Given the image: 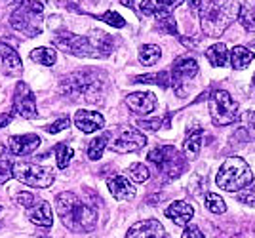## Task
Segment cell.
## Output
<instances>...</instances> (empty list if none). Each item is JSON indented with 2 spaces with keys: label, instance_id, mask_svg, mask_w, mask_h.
Instances as JSON below:
<instances>
[{
  "label": "cell",
  "instance_id": "ffe728a7",
  "mask_svg": "<svg viewBox=\"0 0 255 238\" xmlns=\"http://www.w3.org/2000/svg\"><path fill=\"white\" fill-rule=\"evenodd\" d=\"M109 191H111V195L115 196L117 200H131L133 196H135V187L131 185V181L128 179L126 175H115V177H111L109 181Z\"/></svg>",
  "mask_w": 255,
  "mask_h": 238
},
{
  "label": "cell",
  "instance_id": "7dc6e473",
  "mask_svg": "<svg viewBox=\"0 0 255 238\" xmlns=\"http://www.w3.org/2000/svg\"><path fill=\"white\" fill-rule=\"evenodd\" d=\"M252 82H254V86H255V75H254V78H252Z\"/></svg>",
  "mask_w": 255,
  "mask_h": 238
},
{
  "label": "cell",
  "instance_id": "74e56055",
  "mask_svg": "<svg viewBox=\"0 0 255 238\" xmlns=\"http://www.w3.org/2000/svg\"><path fill=\"white\" fill-rule=\"evenodd\" d=\"M15 202L19 206H25V208H31L36 202V196L32 195V193H17L15 195Z\"/></svg>",
  "mask_w": 255,
  "mask_h": 238
},
{
  "label": "cell",
  "instance_id": "ba28073f",
  "mask_svg": "<svg viewBox=\"0 0 255 238\" xmlns=\"http://www.w3.org/2000/svg\"><path fill=\"white\" fill-rule=\"evenodd\" d=\"M210 115L215 126H229L238 120V103L227 90H217L210 98Z\"/></svg>",
  "mask_w": 255,
  "mask_h": 238
},
{
  "label": "cell",
  "instance_id": "cb8c5ba5",
  "mask_svg": "<svg viewBox=\"0 0 255 238\" xmlns=\"http://www.w3.org/2000/svg\"><path fill=\"white\" fill-rule=\"evenodd\" d=\"M206 57L213 67H225L229 61V52H227V46L221 42L213 44L206 50Z\"/></svg>",
  "mask_w": 255,
  "mask_h": 238
},
{
  "label": "cell",
  "instance_id": "5bb4252c",
  "mask_svg": "<svg viewBox=\"0 0 255 238\" xmlns=\"http://www.w3.org/2000/svg\"><path fill=\"white\" fill-rule=\"evenodd\" d=\"M126 105L135 115H150L156 109V96L150 92H133L126 98Z\"/></svg>",
  "mask_w": 255,
  "mask_h": 238
},
{
  "label": "cell",
  "instance_id": "8992f818",
  "mask_svg": "<svg viewBox=\"0 0 255 238\" xmlns=\"http://www.w3.org/2000/svg\"><path fill=\"white\" fill-rule=\"evenodd\" d=\"M11 175L21 181L23 185H29L34 189H46L53 183V172L48 166L32 162H15L11 164Z\"/></svg>",
  "mask_w": 255,
  "mask_h": 238
},
{
  "label": "cell",
  "instance_id": "ac0fdd59",
  "mask_svg": "<svg viewBox=\"0 0 255 238\" xmlns=\"http://www.w3.org/2000/svg\"><path fill=\"white\" fill-rule=\"evenodd\" d=\"M27 210H29L27 216H29V219H31V223L38 225V227H46V229L52 227V223H53L52 206L48 204L46 200L36 198V202H34L31 208H27Z\"/></svg>",
  "mask_w": 255,
  "mask_h": 238
},
{
  "label": "cell",
  "instance_id": "4dcf8cb0",
  "mask_svg": "<svg viewBox=\"0 0 255 238\" xmlns=\"http://www.w3.org/2000/svg\"><path fill=\"white\" fill-rule=\"evenodd\" d=\"M128 173H129V177H131L135 183H145V181L150 177L149 168H147L145 164H141V162L131 164V166L128 168Z\"/></svg>",
  "mask_w": 255,
  "mask_h": 238
},
{
  "label": "cell",
  "instance_id": "7402d4cb",
  "mask_svg": "<svg viewBox=\"0 0 255 238\" xmlns=\"http://www.w3.org/2000/svg\"><path fill=\"white\" fill-rule=\"evenodd\" d=\"M229 57H231L233 69L242 71V69H246V67L254 61V52L248 50L246 46H234L233 50H231V54H229Z\"/></svg>",
  "mask_w": 255,
  "mask_h": 238
},
{
  "label": "cell",
  "instance_id": "30bf717a",
  "mask_svg": "<svg viewBox=\"0 0 255 238\" xmlns=\"http://www.w3.org/2000/svg\"><path fill=\"white\" fill-rule=\"evenodd\" d=\"M198 73V63L189 57V55H181L173 61V67H171V84L177 90V96H185L183 92V86L185 82H189L191 78H194Z\"/></svg>",
  "mask_w": 255,
  "mask_h": 238
},
{
  "label": "cell",
  "instance_id": "5b68a950",
  "mask_svg": "<svg viewBox=\"0 0 255 238\" xmlns=\"http://www.w3.org/2000/svg\"><path fill=\"white\" fill-rule=\"evenodd\" d=\"M42 17L44 6L36 0H15L13 2V11L10 13V25L27 34V36H36L42 33Z\"/></svg>",
  "mask_w": 255,
  "mask_h": 238
},
{
  "label": "cell",
  "instance_id": "e575fe53",
  "mask_svg": "<svg viewBox=\"0 0 255 238\" xmlns=\"http://www.w3.org/2000/svg\"><path fill=\"white\" fill-rule=\"evenodd\" d=\"M160 10V4L156 0H141L139 2V11L143 15H154Z\"/></svg>",
  "mask_w": 255,
  "mask_h": 238
},
{
  "label": "cell",
  "instance_id": "9c48e42d",
  "mask_svg": "<svg viewBox=\"0 0 255 238\" xmlns=\"http://www.w3.org/2000/svg\"><path fill=\"white\" fill-rule=\"evenodd\" d=\"M53 44L61 52H67L76 57H97V52L90 36H80V34H73L69 31H61L53 36Z\"/></svg>",
  "mask_w": 255,
  "mask_h": 238
},
{
  "label": "cell",
  "instance_id": "7c38bea8",
  "mask_svg": "<svg viewBox=\"0 0 255 238\" xmlns=\"http://www.w3.org/2000/svg\"><path fill=\"white\" fill-rule=\"evenodd\" d=\"M147 145V137L135 128H124L117 139L111 143L115 152H135Z\"/></svg>",
  "mask_w": 255,
  "mask_h": 238
},
{
  "label": "cell",
  "instance_id": "f6af8a7d",
  "mask_svg": "<svg viewBox=\"0 0 255 238\" xmlns=\"http://www.w3.org/2000/svg\"><path fill=\"white\" fill-rule=\"evenodd\" d=\"M63 6H67V8H71V10H75L76 6L80 4V0H59Z\"/></svg>",
  "mask_w": 255,
  "mask_h": 238
},
{
  "label": "cell",
  "instance_id": "bcb514c9",
  "mask_svg": "<svg viewBox=\"0 0 255 238\" xmlns=\"http://www.w3.org/2000/svg\"><path fill=\"white\" fill-rule=\"evenodd\" d=\"M120 2H122V4H124V6H128V8H131V6H133V2H135V0H120Z\"/></svg>",
  "mask_w": 255,
  "mask_h": 238
},
{
  "label": "cell",
  "instance_id": "f35d334b",
  "mask_svg": "<svg viewBox=\"0 0 255 238\" xmlns=\"http://www.w3.org/2000/svg\"><path fill=\"white\" fill-rule=\"evenodd\" d=\"M139 128H145V130H152L156 131L160 130V126H162V120L160 119H152V120H139L137 122Z\"/></svg>",
  "mask_w": 255,
  "mask_h": 238
},
{
  "label": "cell",
  "instance_id": "3957f363",
  "mask_svg": "<svg viewBox=\"0 0 255 238\" xmlns=\"http://www.w3.org/2000/svg\"><path fill=\"white\" fill-rule=\"evenodd\" d=\"M240 6L236 0H212L200 8V23L202 31L208 36H221V34L238 19Z\"/></svg>",
  "mask_w": 255,
  "mask_h": 238
},
{
  "label": "cell",
  "instance_id": "603a6c76",
  "mask_svg": "<svg viewBox=\"0 0 255 238\" xmlns=\"http://www.w3.org/2000/svg\"><path fill=\"white\" fill-rule=\"evenodd\" d=\"M90 40H92L94 48H96L97 57H105V55H109L111 52H113V46H115V42H113V36L105 34L103 31H92V34H90Z\"/></svg>",
  "mask_w": 255,
  "mask_h": 238
},
{
  "label": "cell",
  "instance_id": "4fadbf2b",
  "mask_svg": "<svg viewBox=\"0 0 255 238\" xmlns=\"http://www.w3.org/2000/svg\"><path fill=\"white\" fill-rule=\"evenodd\" d=\"M0 73L4 76H11V78L23 73L21 59H19L17 52L4 42H0Z\"/></svg>",
  "mask_w": 255,
  "mask_h": 238
},
{
  "label": "cell",
  "instance_id": "836d02e7",
  "mask_svg": "<svg viewBox=\"0 0 255 238\" xmlns=\"http://www.w3.org/2000/svg\"><path fill=\"white\" fill-rule=\"evenodd\" d=\"M97 19H101V21L109 23L111 27H117V29H122V27L126 25L124 17H122L120 13H117V11H113V10L105 11V13H101V15H97Z\"/></svg>",
  "mask_w": 255,
  "mask_h": 238
},
{
  "label": "cell",
  "instance_id": "7a4b0ae2",
  "mask_svg": "<svg viewBox=\"0 0 255 238\" xmlns=\"http://www.w3.org/2000/svg\"><path fill=\"white\" fill-rule=\"evenodd\" d=\"M105 84V75L96 69H82L73 75L65 76L61 80V92L63 96L71 99H82L88 103L101 101V92Z\"/></svg>",
  "mask_w": 255,
  "mask_h": 238
},
{
  "label": "cell",
  "instance_id": "d590c367",
  "mask_svg": "<svg viewBox=\"0 0 255 238\" xmlns=\"http://www.w3.org/2000/svg\"><path fill=\"white\" fill-rule=\"evenodd\" d=\"M11 175V162L6 158V156H0V185L6 183Z\"/></svg>",
  "mask_w": 255,
  "mask_h": 238
},
{
  "label": "cell",
  "instance_id": "681fc988",
  "mask_svg": "<svg viewBox=\"0 0 255 238\" xmlns=\"http://www.w3.org/2000/svg\"><path fill=\"white\" fill-rule=\"evenodd\" d=\"M0 212H2V206H0Z\"/></svg>",
  "mask_w": 255,
  "mask_h": 238
},
{
  "label": "cell",
  "instance_id": "d6a6232c",
  "mask_svg": "<svg viewBox=\"0 0 255 238\" xmlns=\"http://www.w3.org/2000/svg\"><path fill=\"white\" fill-rule=\"evenodd\" d=\"M238 17L246 31H255V6H244L238 11Z\"/></svg>",
  "mask_w": 255,
  "mask_h": 238
},
{
  "label": "cell",
  "instance_id": "44dd1931",
  "mask_svg": "<svg viewBox=\"0 0 255 238\" xmlns=\"http://www.w3.org/2000/svg\"><path fill=\"white\" fill-rule=\"evenodd\" d=\"M200 147H202V128L196 126V128L189 130L187 139H185V143H183L185 156H187L189 160H194V158L198 156V152H200Z\"/></svg>",
  "mask_w": 255,
  "mask_h": 238
},
{
  "label": "cell",
  "instance_id": "ab89813d",
  "mask_svg": "<svg viewBox=\"0 0 255 238\" xmlns=\"http://www.w3.org/2000/svg\"><path fill=\"white\" fill-rule=\"evenodd\" d=\"M181 238H206L202 235V231L196 227V225H189V227L183 231V237Z\"/></svg>",
  "mask_w": 255,
  "mask_h": 238
},
{
  "label": "cell",
  "instance_id": "f1b7e54d",
  "mask_svg": "<svg viewBox=\"0 0 255 238\" xmlns=\"http://www.w3.org/2000/svg\"><path fill=\"white\" fill-rule=\"evenodd\" d=\"M133 82H143V84H158L162 88H168L171 84L170 80V73L162 71V73H154V75H143V76H135Z\"/></svg>",
  "mask_w": 255,
  "mask_h": 238
},
{
  "label": "cell",
  "instance_id": "2e32d148",
  "mask_svg": "<svg viewBox=\"0 0 255 238\" xmlns=\"http://www.w3.org/2000/svg\"><path fill=\"white\" fill-rule=\"evenodd\" d=\"M76 128L84 133H94V131L101 130L105 126V119L103 115H99L97 111H88V109H80L75 115Z\"/></svg>",
  "mask_w": 255,
  "mask_h": 238
},
{
  "label": "cell",
  "instance_id": "277c9868",
  "mask_svg": "<svg viewBox=\"0 0 255 238\" xmlns=\"http://www.w3.org/2000/svg\"><path fill=\"white\" fill-rule=\"evenodd\" d=\"M252 181H254V173L250 170L248 162L240 156L227 158L215 175L217 187L227 193H240V191L248 189Z\"/></svg>",
  "mask_w": 255,
  "mask_h": 238
},
{
  "label": "cell",
  "instance_id": "7bdbcfd3",
  "mask_svg": "<svg viewBox=\"0 0 255 238\" xmlns=\"http://www.w3.org/2000/svg\"><path fill=\"white\" fill-rule=\"evenodd\" d=\"M246 122H248V128L254 131V135H255V111L246 115Z\"/></svg>",
  "mask_w": 255,
  "mask_h": 238
},
{
  "label": "cell",
  "instance_id": "8d00e7d4",
  "mask_svg": "<svg viewBox=\"0 0 255 238\" xmlns=\"http://www.w3.org/2000/svg\"><path fill=\"white\" fill-rule=\"evenodd\" d=\"M69 124H71L69 117H61L59 120H55L52 126H48L46 130L50 131V133H59L61 130H67V128H69Z\"/></svg>",
  "mask_w": 255,
  "mask_h": 238
},
{
  "label": "cell",
  "instance_id": "d6986e66",
  "mask_svg": "<svg viewBox=\"0 0 255 238\" xmlns=\"http://www.w3.org/2000/svg\"><path fill=\"white\" fill-rule=\"evenodd\" d=\"M194 216V208H192L189 202H183V200H175V202H171L168 208H166V217L171 219L175 225H179V227H185V225H189V221L192 219Z\"/></svg>",
  "mask_w": 255,
  "mask_h": 238
},
{
  "label": "cell",
  "instance_id": "60d3db41",
  "mask_svg": "<svg viewBox=\"0 0 255 238\" xmlns=\"http://www.w3.org/2000/svg\"><path fill=\"white\" fill-rule=\"evenodd\" d=\"M160 4V8H164V10H170L171 8H175V6H179L181 2H185V0H156Z\"/></svg>",
  "mask_w": 255,
  "mask_h": 238
},
{
  "label": "cell",
  "instance_id": "9a60e30c",
  "mask_svg": "<svg viewBox=\"0 0 255 238\" xmlns=\"http://www.w3.org/2000/svg\"><path fill=\"white\" fill-rule=\"evenodd\" d=\"M164 227L156 219H143L137 221L135 225H131L128 231L126 238H164Z\"/></svg>",
  "mask_w": 255,
  "mask_h": 238
},
{
  "label": "cell",
  "instance_id": "4316f807",
  "mask_svg": "<svg viewBox=\"0 0 255 238\" xmlns=\"http://www.w3.org/2000/svg\"><path fill=\"white\" fill-rule=\"evenodd\" d=\"M160 55H162V50L156 44H145V46L139 48V61L147 67L158 63Z\"/></svg>",
  "mask_w": 255,
  "mask_h": 238
},
{
  "label": "cell",
  "instance_id": "1f68e13d",
  "mask_svg": "<svg viewBox=\"0 0 255 238\" xmlns=\"http://www.w3.org/2000/svg\"><path fill=\"white\" fill-rule=\"evenodd\" d=\"M206 208H208L212 214H217V216L227 212L225 200L219 195H215V193H208V195H206Z\"/></svg>",
  "mask_w": 255,
  "mask_h": 238
},
{
  "label": "cell",
  "instance_id": "e0dca14e",
  "mask_svg": "<svg viewBox=\"0 0 255 238\" xmlns=\"http://www.w3.org/2000/svg\"><path fill=\"white\" fill-rule=\"evenodd\" d=\"M40 145V137L36 133H25V135H11L8 141L10 152L15 156H27L32 151H36Z\"/></svg>",
  "mask_w": 255,
  "mask_h": 238
},
{
  "label": "cell",
  "instance_id": "d4e9b609",
  "mask_svg": "<svg viewBox=\"0 0 255 238\" xmlns=\"http://www.w3.org/2000/svg\"><path fill=\"white\" fill-rule=\"evenodd\" d=\"M154 15H156V27H158L160 31H164V33L168 34H177V25H175L173 13L170 10L160 8Z\"/></svg>",
  "mask_w": 255,
  "mask_h": 238
},
{
  "label": "cell",
  "instance_id": "484cf974",
  "mask_svg": "<svg viewBox=\"0 0 255 238\" xmlns=\"http://www.w3.org/2000/svg\"><path fill=\"white\" fill-rule=\"evenodd\" d=\"M29 57H31L34 63L44 67H52L57 61V54H55V50H52V48H36V50H32L31 54H29Z\"/></svg>",
  "mask_w": 255,
  "mask_h": 238
},
{
  "label": "cell",
  "instance_id": "83f0119b",
  "mask_svg": "<svg viewBox=\"0 0 255 238\" xmlns=\"http://www.w3.org/2000/svg\"><path fill=\"white\" fill-rule=\"evenodd\" d=\"M109 137H111V133L107 131L103 135H97L96 139H92V143L88 145V158L90 160H99L103 156V151L109 145Z\"/></svg>",
  "mask_w": 255,
  "mask_h": 238
},
{
  "label": "cell",
  "instance_id": "f546056e",
  "mask_svg": "<svg viewBox=\"0 0 255 238\" xmlns=\"http://www.w3.org/2000/svg\"><path fill=\"white\" fill-rule=\"evenodd\" d=\"M73 154H75V151L67 145V143H59L57 147H55V158H57V166L61 168V170H65L67 166H69V162L73 160Z\"/></svg>",
  "mask_w": 255,
  "mask_h": 238
},
{
  "label": "cell",
  "instance_id": "8fae6325",
  "mask_svg": "<svg viewBox=\"0 0 255 238\" xmlns=\"http://www.w3.org/2000/svg\"><path fill=\"white\" fill-rule=\"evenodd\" d=\"M13 113L21 119H34L36 117V99L27 82H17L13 92Z\"/></svg>",
  "mask_w": 255,
  "mask_h": 238
},
{
  "label": "cell",
  "instance_id": "b9f144b4",
  "mask_svg": "<svg viewBox=\"0 0 255 238\" xmlns=\"http://www.w3.org/2000/svg\"><path fill=\"white\" fill-rule=\"evenodd\" d=\"M13 119V113H4V115H0V128H4V126H8Z\"/></svg>",
  "mask_w": 255,
  "mask_h": 238
},
{
  "label": "cell",
  "instance_id": "c3c4849f",
  "mask_svg": "<svg viewBox=\"0 0 255 238\" xmlns=\"http://www.w3.org/2000/svg\"><path fill=\"white\" fill-rule=\"evenodd\" d=\"M252 48H255V40H254V42H252Z\"/></svg>",
  "mask_w": 255,
  "mask_h": 238
},
{
  "label": "cell",
  "instance_id": "6da1fadb",
  "mask_svg": "<svg viewBox=\"0 0 255 238\" xmlns=\"http://www.w3.org/2000/svg\"><path fill=\"white\" fill-rule=\"evenodd\" d=\"M55 208L61 223L73 233H92L97 225V212L82 202L75 193H61L55 196Z\"/></svg>",
  "mask_w": 255,
  "mask_h": 238
},
{
  "label": "cell",
  "instance_id": "52a82bcc",
  "mask_svg": "<svg viewBox=\"0 0 255 238\" xmlns=\"http://www.w3.org/2000/svg\"><path fill=\"white\" fill-rule=\"evenodd\" d=\"M147 158L164 175H168V179H177L181 173L185 172V158L171 145H162V147L152 149Z\"/></svg>",
  "mask_w": 255,
  "mask_h": 238
},
{
  "label": "cell",
  "instance_id": "ee69618b",
  "mask_svg": "<svg viewBox=\"0 0 255 238\" xmlns=\"http://www.w3.org/2000/svg\"><path fill=\"white\" fill-rule=\"evenodd\" d=\"M189 8H191L192 11H200V8H202V0H189Z\"/></svg>",
  "mask_w": 255,
  "mask_h": 238
}]
</instances>
